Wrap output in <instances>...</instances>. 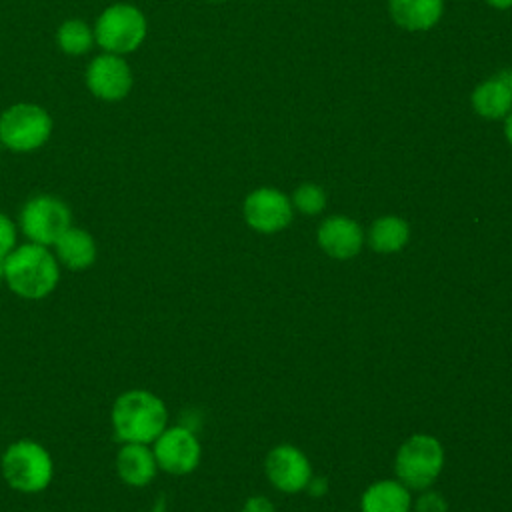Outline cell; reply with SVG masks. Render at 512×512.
Returning <instances> with one entry per match:
<instances>
[{
  "instance_id": "6da1fadb",
  "label": "cell",
  "mask_w": 512,
  "mask_h": 512,
  "mask_svg": "<svg viewBox=\"0 0 512 512\" xmlns=\"http://www.w3.org/2000/svg\"><path fill=\"white\" fill-rule=\"evenodd\" d=\"M110 422L120 444H152L168 424V410L154 392L132 388L114 400Z\"/></svg>"
},
{
  "instance_id": "7a4b0ae2",
  "label": "cell",
  "mask_w": 512,
  "mask_h": 512,
  "mask_svg": "<svg viewBox=\"0 0 512 512\" xmlns=\"http://www.w3.org/2000/svg\"><path fill=\"white\" fill-rule=\"evenodd\" d=\"M60 268L48 246L26 242L4 258V282L24 300H44L56 290Z\"/></svg>"
},
{
  "instance_id": "3957f363",
  "label": "cell",
  "mask_w": 512,
  "mask_h": 512,
  "mask_svg": "<svg viewBox=\"0 0 512 512\" xmlns=\"http://www.w3.org/2000/svg\"><path fill=\"white\" fill-rule=\"evenodd\" d=\"M0 472L12 490L38 494L50 486L54 478V462L40 442L22 438L4 450L0 458Z\"/></svg>"
},
{
  "instance_id": "277c9868",
  "label": "cell",
  "mask_w": 512,
  "mask_h": 512,
  "mask_svg": "<svg viewBox=\"0 0 512 512\" xmlns=\"http://www.w3.org/2000/svg\"><path fill=\"white\" fill-rule=\"evenodd\" d=\"M148 34L144 12L130 2L106 6L94 24V38L102 52L126 56L136 52Z\"/></svg>"
},
{
  "instance_id": "5b68a950",
  "label": "cell",
  "mask_w": 512,
  "mask_h": 512,
  "mask_svg": "<svg viewBox=\"0 0 512 512\" xmlns=\"http://www.w3.org/2000/svg\"><path fill=\"white\" fill-rule=\"evenodd\" d=\"M50 112L34 102H16L0 114V144L16 154L42 148L52 136Z\"/></svg>"
},
{
  "instance_id": "8992f818",
  "label": "cell",
  "mask_w": 512,
  "mask_h": 512,
  "mask_svg": "<svg viewBox=\"0 0 512 512\" xmlns=\"http://www.w3.org/2000/svg\"><path fill=\"white\" fill-rule=\"evenodd\" d=\"M444 466V448L430 434L410 436L396 454L398 480L408 490H426L440 476Z\"/></svg>"
},
{
  "instance_id": "52a82bcc",
  "label": "cell",
  "mask_w": 512,
  "mask_h": 512,
  "mask_svg": "<svg viewBox=\"0 0 512 512\" xmlns=\"http://www.w3.org/2000/svg\"><path fill=\"white\" fill-rule=\"evenodd\" d=\"M18 224L28 242L54 246V242L72 226V212L62 198L36 194L24 202Z\"/></svg>"
},
{
  "instance_id": "ba28073f",
  "label": "cell",
  "mask_w": 512,
  "mask_h": 512,
  "mask_svg": "<svg viewBox=\"0 0 512 512\" xmlns=\"http://www.w3.org/2000/svg\"><path fill=\"white\" fill-rule=\"evenodd\" d=\"M152 452L160 470L172 476H184L200 464L202 448L188 426H166L152 442Z\"/></svg>"
},
{
  "instance_id": "9c48e42d",
  "label": "cell",
  "mask_w": 512,
  "mask_h": 512,
  "mask_svg": "<svg viewBox=\"0 0 512 512\" xmlns=\"http://www.w3.org/2000/svg\"><path fill=\"white\" fill-rule=\"evenodd\" d=\"M86 88L90 94L104 102L124 100L134 84L132 68L124 56L102 52L86 66Z\"/></svg>"
},
{
  "instance_id": "30bf717a",
  "label": "cell",
  "mask_w": 512,
  "mask_h": 512,
  "mask_svg": "<svg viewBox=\"0 0 512 512\" xmlns=\"http://www.w3.org/2000/svg\"><path fill=\"white\" fill-rule=\"evenodd\" d=\"M292 200L276 188H258L244 200V218L250 228L274 234L292 220Z\"/></svg>"
},
{
  "instance_id": "8fae6325",
  "label": "cell",
  "mask_w": 512,
  "mask_h": 512,
  "mask_svg": "<svg viewBox=\"0 0 512 512\" xmlns=\"http://www.w3.org/2000/svg\"><path fill=\"white\" fill-rule=\"evenodd\" d=\"M268 480L282 492L294 494L306 488L312 478V466L302 450L290 444H280L266 456L264 462Z\"/></svg>"
},
{
  "instance_id": "7c38bea8",
  "label": "cell",
  "mask_w": 512,
  "mask_h": 512,
  "mask_svg": "<svg viewBox=\"0 0 512 512\" xmlns=\"http://www.w3.org/2000/svg\"><path fill=\"white\" fill-rule=\"evenodd\" d=\"M318 244L332 258H352L364 244V232L348 216H330L318 226Z\"/></svg>"
},
{
  "instance_id": "4fadbf2b",
  "label": "cell",
  "mask_w": 512,
  "mask_h": 512,
  "mask_svg": "<svg viewBox=\"0 0 512 512\" xmlns=\"http://www.w3.org/2000/svg\"><path fill=\"white\" fill-rule=\"evenodd\" d=\"M158 470L150 444L128 442L120 446L116 454V472L126 486L144 488L156 478Z\"/></svg>"
},
{
  "instance_id": "5bb4252c",
  "label": "cell",
  "mask_w": 512,
  "mask_h": 512,
  "mask_svg": "<svg viewBox=\"0 0 512 512\" xmlns=\"http://www.w3.org/2000/svg\"><path fill=\"white\" fill-rule=\"evenodd\" d=\"M54 256L60 266L80 272L88 270L98 258V244L94 236L78 226H70L56 242Z\"/></svg>"
},
{
  "instance_id": "9a60e30c",
  "label": "cell",
  "mask_w": 512,
  "mask_h": 512,
  "mask_svg": "<svg viewBox=\"0 0 512 512\" xmlns=\"http://www.w3.org/2000/svg\"><path fill=\"white\" fill-rule=\"evenodd\" d=\"M392 20L412 32L432 28L444 10L442 0H388Z\"/></svg>"
},
{
  "instance_id": "2e32d148",
  "label": "cell",
  "mask_w": 512,
  "mask_h": 512,
  "mask_svg": "<svg viewBox=\"0 0 512 512\" xmlns=\"http://www.w3.org/2000/svg\"><path fill=\"white\" fill-rule=\"evenodd\" d=\"M410 506V490L400 480L374 482L360 498L362 512H408Z\"/></svg>"
},
{
  "instance_id": "e0dca14e",
  "label": "cell",
  "mask_w": 512,
  "mask_h": 512,
  "mask_svg": "<svg viewBox=\"0 0 512 512\" xmlns=\"http://www.w3.org/2000/svg\"><path fill=\"white\" fill-rule=\"evenodd\" d=\"M474 110L488 120L508 116L512 110V90L506 78H490L472 92Z\"/></svg>"
},
{
  "instance_id": "ac0fdd59",
  "label": "cell",
  "mask_w": 512,
  "mask_h": 512,
  "mask_svg": "<svg viewBox=\"0 0 512 512\" xmlns=\"http://www.w3.org/2000/svg\"><path fill=\"white\" fill-rule=\"evenodd\" d=\"M410 238V226L400 216H380L368 230V244L380 254L400 252Z\"/></svg>"
},
{
  "instance_id": "d6986e66",
  "label": "cell",
  "mask_w": 512,
  "mask_h": 512,
  "mask_svg": "<svg viewBox=\"0 0 512 512\" xmlns=\"http://www.w3.org/2000/svg\"><path fill=\"white\" fill-rule=\"evenodd\" d=\"M56 44L68 56H84L96 44L94 28L80 18H68L56 30Z\"/></svg>"
},
{
  "instance_id": "ffe728a7",
  "label": "cell",
  "mask_w": 512,
  "mask_h": 512,
  "mask_svg": "<svg viewBox=\"0 0 512 512\" xmlns=\"http://www.w3.org/2000/svg\"><path fill=\"white\" fill-rule=\"evenodd\" d=\"M292 206L308 216L320 214L326 208V192L318 184L304 182L294 190Z\"/></svg>"
},
{
  "instance_id": "44dd1931",
  "label": "cell",
  "mask_w": 512,
  "mask_h": 512,
  "mask_svg": "<svg viewBox=\"0 0 512 512\" xmlns=\"http://www.w3.org/2000/svg\"><path fill=\"white\" fill-rule=\"evenodd\" d=\"M16 224L14 220L0 212V258H6L16 248Z\"/></svg>"
},
{
  "instance_id": "7402d4cb",
  "label": "cell",
  "mask_w": 512,
  "mask_h": 512,
  "mask_svg": "<svg viewBox=\"0 0 512 512\" xmlns=\"http://www.w3.org/2000/svg\"><path fill=\"white\" fill-rule=\"evenodd\" d=\"M414 510L416 512H448V504H446V500L438 492L426 488L418 496V500L414 504Z\"/></svg>"
},
{
  "instance_id": "603a6c76",
  "label": "cell",
  "mask_w": 512,
  "mask_h": 512,
  "mask_svg": "<svg viewBox=\"0 0 512 512\" xmlns=\"http://www.w3.org/2000/svg\"><path fill=\"white\" fill-rule=\"evenodd\" d=\"M242 512H274V506L268 498L264 496H252L244 502Z\"/></svg>"
},
{
  "instance_id": "cb8c5ba5",
  "label": "cell",
  "mask_w": 512,
  "mask_h": 512,
  "mask_svg": "<svg viewBox=\"0 0 512 512\" xmlns=\"http://www.w3.org/2000/svg\"><path fill=\"white\" fill-rule=\"evenodd\" d=\"M306 488H308V492L312 494V496H322V494H326V490H328V482L324 480V478H310V482L306 484Z\"/></svg>"
},
{
  "instance_id": "d4e9b609",
  "label": "cell",
  "mask_w": 512,
  "mask_h": 512,
  "mask_svg": "<svg viewBox=\"0 0 512 512\" xmlns=\"http://www.w3.org/2000/svg\"><path fill=\"white\" fill-rule=\"evenodd\" d=\"M486 2L498 10H506L512 6V0H486Z\"/></svg>"
},
{
  "instance_id": "484cf974",
  "label": "cell",
  "mask_w": 512,
  "mask_h": 512,
  "mask_svg": "<svg viewBox=\"0 0 512 512\" xmlns=\"http://www.w3.org/2000/svg\"><path fill=\"white\" fill-rule=\"evenodd\" d=\"M504 132H506L508 144L512 146V110H510V112H508V116H506V126H504Z\"/></svg>"
},
{
  "instance_id": "4316f807",
  "label": "cell",
  "mask_w": 512,
  "mask_h": 512,
  "mask_svg": "<svg viewBox=\"0 0 512 512\" xmlns=\"http://www.w3.org/2000/svg\"><path fill=\"white\" fill-rule=\"evenodd\" d=\"M0 280H4V258H0Z\"/></svg>"
},
{
  "instance_id": "83f0119b",
  "label": "cell",
  "mask_w": 512,
  "mask_h": 512,
  "mask_svg": "<svg viewBox=\"0 0 512 512\" xmlns=\"http://www.w3.org/2000/svg\"><path fill=\"white\" fill-rule=\"evenodd\" d=\"M506 82H508V86H510V90H512V70H510V74L506 76Z\"/></svg>"
},
{
  "instance_id": "f1b7e54d",
  "label": "cell",
  "mask_w": 512,
  "mask_h": 512,
  "mask_svg": "<svg viewBox=\"0 0 512 512\" xmlns=\"http://www.w3.org/2000/svg\"><path fill=\"white\" fill-rule=\"evenodd\" d=\"M208 2H222V0H208Z\"/></svg>"
}]
</instances>
